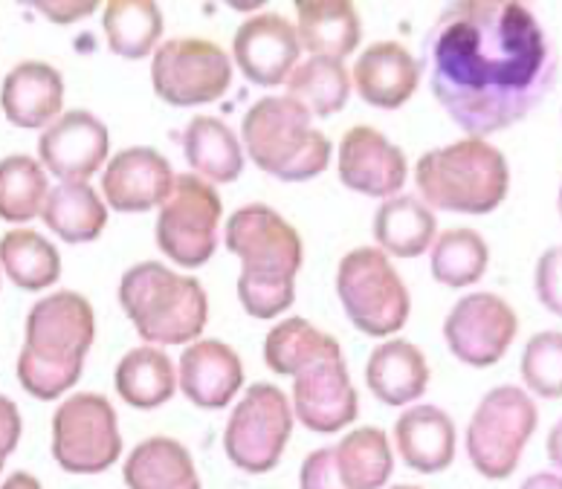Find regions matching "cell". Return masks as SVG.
<instances>
[{"label":"cell","instance_id":"6da1fadb","mask_svg":"<svg viewBox=\"0 0 562 489\" xmlns=\"http://www.w3.org/2000/svg\"><path fill=\"white\" fill-rule=\"evenodd\" d=\"M420 67L452 125L467 137L487 139L546 102L560 53L525 3L464 0L432 21Z\"/></svg>","mask_w":562,"mask_h":489},{"label":"cell","instance_id":"7a4b0ae2","mask_svg":"<svg viewBox=\"0 0 562 489\" xmlns=\"http://www.w3.org/2000/svg\"><path fill=\"white\" fill-rule=\"evenodd\" d=\"M226 249L238 258V302L258 321L279 319L296 305V275L305 241L288 217L267 203H247L224 226Z\"/></svg>","mask_w":562,"mask_h":489},{"label":"cell","instance_id":"3957f363","mask_svg":"<svg viewBox=\"0 0 562 489\" xmlns=\"http://www.w3.org/2000/svg\"><path fill=\"white\" fill-rule=\"evenodd\" d=\"M97 339V314L76 289L38 298L26 316L24 348L18 353V383L35 400H61L79 383Z\"/></svg>","mask_w":562,"mask_h":489},{"label":"cell","instance_id":"277c9868","mask_svg":"<svg viewBox=\"0 0 562 489\" xmlns=\"http://www.w3.org/2000/svg\"><path fill=\"white\" fill-rule=\"evenodd\" d=\"M120 307L145 345L177 348L203 339L210 325V296L194 275L162 261H139L120 278Z\"/></svg>","mask_w":562,"mask_h":489},{"label":"cell","instance_id":"5b68a950","mask_svg":"<svg viewBox=\"0 0 562 489\" xmlns=\"http://www.w3.org/2000/svg\"><path fill=\"white\" fill-rule=\"evenodd\" d=\"M418 197L432 212L491 215L510 192V162L487 139H458L415 162Z\"/></svg>","mask_w":562,"mask_h":489},{"label":"cell","instance_id":"8992f818","mask_svg":"<svg viewBox=\"0 0 562 489\" xmlns=\"http://www.w3.org/2000/svg\"><path fill=\"white\" fill-rule=\"evenodd\" d=\"M244 157L281 183H307L330 166L334 145L290 96H261L241 122Z\"/></svg>","mask_w":562,"mask_h":489},{"label":"cell","instance_id":"52a82bcc","mask_svg":"<svg viewBox=\"0 0 562 489\" xmlns=\"http://www.w3.org/2000/svg\"><path fill=\"white\" fill-rule=\"evenodd\" d=\"M337 298L348 321L362 337L394 339L412 316L409 287L394 270L392 258L378 247H357L337 264Z\"/></svg>","mask_w":562,"mask_h":489},{"label":"cell","instance_id":"ba28073f","mask_svg":"<svg viewBox=\"0 0 562 489\" xmlns=\"http://www.w3.org/2000/svg\"><path fill=\"white\" fill-rule=\"evenodd\" d=\"M537 425V400L519 385H496L479 400L467 423V460L487 481H505L516 473Z\"/></svg>","mask_w":562,"mask_h":489},{"label":"cell","instance_id":"9c48e42d","mask_svg":"<svg viewBox=\"0 0 562 489\" xmlns=\"http://www.w3.org/2000/svg\"><path fill=\"white\" fill-rule=\"evenodd\" d=\"M224 203L212 183L192 171L175 177L171 194L154 220V243L171 264L201 270L215 255L221 241Z\"/></svg>","mask_w":562,"mask_h":489},{"label":"cell","instance_id":"30bf717a","mask_svg":"<svg viewBox=\"0 0 562 489\" xmlns=\"http://www.w3.org/2000/svg\"><path fill=\"white\" fill-rule=\"evenodd\" d=\"M290 397L273 383H252L235 400L224 425V452L235 469L267 475L281 464L293 434Z\"/></svg>","mask_w":562,"mask_h":489},{"label":"cell","instance_id":"8fae6325","mask_svg":"<svg viewBox=\"0 0 562 489\" xmlns=\"http://www.w3.org/2000/svg\"><path fill=\"white\" fill-rule=\"evenodd\" d=\"M53 460L67 475H102L122 457L120 418L105 394L79 391L53 414Z\"/></svg>","mask_w":562,"mask_h":489},{"label":"cell","instance_id":"7c38bea8","mask_svg":"<svg viewBox=\"0 0 562 489\" xmlns=\"http://www.w3.org/2000/svg\"><path fill=\"white\" fill-rule=\"evenodd\" d=\"M233 58L215 41L171 38L151 56L154 96L171 107L212 105L233 84Z\"/></svg>","mask_w":562,"mask_h":489},{"label":"cell","instance_id":"4fadbf2b","mask_svg":"<svg viewBox=\"0 0 562 489\" xmlns=\"http://www.w3.org/2000/svg\"><path fill=\"white\" fill-rule=\"evenodd\" d=\"M519 316L496 293H467L443 319V342L458 362L470 368H491L514 345Z\"/></svg>","mask_w":562,"mask_h":489},{"label":"cell","instance_id":"5bb4252c","mask_svg":"<svg viewBox=\"0 0 562 489\" xmlns=\"http://www.w3.org/2000/svg\"><path fill=\"white\" fill-rule=\"evenodd\" d=\"M35 160L58 183H90L111 160V130L97 113L67 111L38 134Z\"/></svg>","mask_w":562,"mask_h":489},{"label":"cell","instance_id":"9a60e30c","mask_svg":"<svg viewBox=\"0 0 562 489\" xmlns=\"http://www.w3.org/2000/svg\"><path fill=\"white\" fill-rule=\"evenodd\" d=\"M337 177L348 192L389 201L409 180V160L383 130L353 125L337 145Z\"/></svg>","mask_w":562,"mask_h":489},{"label":"cell","instance_id":"2e32d148","mask_svg":"<svg viewBox=\"0 0 562 489\" xmlns=\"http://www.w3.org/2000/svg\"><path fill=\"white\" fill-rule=\"evenodd\" d=\"M293 420L314 434L346 432L360 414V397L348 374L346 356L322 360L293 377Z\"/></svg>","mask_w":562,"mask_h":489},{"label":"cell","instance_id":"e0dca14e","mask_svg":"<svg viewBox=\"0 0 562 489\" xmlns=\"http://www.w3.org/2000/svg\"><path fill=\"white\" fill-rule=\"evenodd\" d=\"M296 26L279 12H258L247 18L233 38V67L258 88H279L302 61Z\"/></svg>","mask_w":562,"mask_h":489},{"label":"cell","instance_id":"ac0fdd59","mask_svg":"<svg viewBox=\"0 0 562 489\" xmlns=\"http://www.w3.org/2000/svg\"><path fill=\"white\" fill-rule=\"evenodd\" d=\"M175 169L151 145L122 148L105 162L99 194L108 209L120 215H143L160 209L175 185Z\"/></svg>","mask_w":562,"mask_h":489},{"label":"cell","instance_id":"d6986e66","mask_svg":"<svg viewBox=\"0 0 562 489\" xmlns=\"http://www.w3.org/2000/svg\"><path fill=\"white\" fill-rule=\"evenodd\" d=\"M244 385V362L233 345L221 339H198L186 345L177 362V388L194 409L221 411L238 397Z\"/></svg>","mask_w":562,"mask_h":489},{"label":"cell","instance_id":"ffe728a7","mask_svg":"<svg viewBox=\"0 0 562 489\" xmlns=\"http://www.w3.org/2000/svg\"><path fill=\"white\" fill-rule=\"evenodd\" d=\"M424 67L401 41H378L362 49L351 67V88L366 105L397 111L420 88Z\"/></svg>","mask_w":562,"mask_h":489},{"label":"cell","instance_id":"44dd1931","mask_svg":"<svg viewBox=\"0 0 562 489\" xmlns=\"http://www.w3.org/2000/svg\"><path fill=\"white\" fill-rule=\"evenodd\" d=\"M65 76L47 61L30 58L3 76L0 107L15 128L44 130L65 113Z\"/></svg>","mask_w":562,"mask_h":489},{"label":"cell","instance_id":"7402d4cb","mask_svg":"<svg viewBox=\"0 0 562 489\" xmlns=\"http://www.w3.org/2000/svg\"><path fill=\"white\" fill-rule=\"evenodd\" d=\"M394 450L415 473H447L458 452L456 420L441 406L415 402L394 423Z\"/></svg>","mask_w":562,"mask_h":489},{"label":"cell","instance_id":"603a6c76","mask_svg":"<svg viewBox=\"0 0 562 489\" xmlns=\"http://www.w3.org/2000/svg\"><path fill=\"white\" fill-rule=\"evenodd\" d=\"M366 385L374 400L392 409H409L429 388V362L409 339H383L366 362Z\"/></svg>","mask_w":562,"mask_h":489},{"label":"cell","instance_id":"cb8c5ba5","mask_svg":"<svg viewBox=\"0 0 562 489\" xmlns=\"http://www.w3.org/2000/svg\"><path fill=\"white\" fill-rule=\"evenodd\" d=\"M122 481L128 489H203L192 452L169 434L139 441L122 460Z\"/></svg>","mask_w":562,"mask_h":489},{"label":"cell","instance_id":"d4e9b609","mask_svg":"<svg viewBox=\"0 0 562 489\" xmlns=\"http://www.w3.org/2000/svg\"><path fill=\"white\" fill-rule=\"evenodd\" d=\"M293 26L307 56L346 61L362 38V21L348 0H299Z\"/></svg>","mask_w":562,"mask_h":489},{"label":"cell","instance_id":"484cf974","mask_svg":"<svg viewBox=\"0 0 562 489\" xmlns=\"http://www.w3.org/2000/svg\"><path fill=\"white\" fill-rule=\"evenodd\" d=\"M183 153L194 177L212 185L235 183L244 171V145L224 120L217 116H194L183 130Z\"/></svg>","mask_w":562,"mask_h":489},{"label":"cell","instance_id":"4316f807","mask_svg":"<svg viewBox=\"0 0 562 489\" xmlns=\"http://www.w3.org/2000/svg\"><path fill=\"white\" fill-rule=\"evenodd\" d=\"M378 249L389 258H418L429 252L438 220L435 212L415 194H397L389 201H380L371 224Z\"/></svg>","mask_w":562,"mask_h":489},{"label":"cell","instance_id":"83f0119b","mask_svg":"<svg viewBox=\"0 0 562 489\" xmlns=\"http://www.w3.org/2000/svg\"><path fill=\"white\" fill-rule=\"evenodd\" d=\"M108 206L90 183L49 185L41 220L65 243H93L108 226Z\"/></svg>","mask_w":562,"mask_h":489},{"label":"cell","instance_id":"f1b7e54d","mask_svg":"<svg viewBox=\"0 0 562 489\" xmlns=\"http://www.w3.org/2000/svg\"><path fill=\"white\" fill-rule=\"evenodd\" d=\"M113 385L131 409L154 411L177 394V365L166 348H131L116 365Z\"/></svg>","mask_w":562,"mask_h":489},{"label":"cell","instance_id":"f546056e","mask_svg":"<svg viewBox=\"0 0 562 489\" xmlns=\"http://www.w3.org/2000/svg\"><path fill=\"white\" fill-rule=\"evenodd\" d=\"M334 356H342V345L302 316H288L267 330L265 362L276 377L293 379L316 362Z\"/></svg>","mask_w":562,"mask_h":489},{"label":"cell","instance_id":"4dcf8cb0","mask_svg":"<svg viewBox=\"0 0 562 489\" xmlns=\"http://www.w3.org/2000/svg\"><path fill=\"white\" fill-rule=\"evenodd\" d=\"M334 464L348 489H386L394 473V450L386 429L357 425L334 443Z\"/></svg>","mask_w":562,"mask_h":489},{"label":"cell","instance_id":"1f68e13d","mask_svg":"<svg viewBox=\"0 0 562 489\" xmlns=\"http://www.w3.org/2000/svg\"><path fill=\"white\" fill-rule=\"evenodd\" d=\"M0 273L15 287L41 293L61 278V252L35 229L15 226L0 238Z\"/></svg>","mask_w":562,"mask_h":489},{"label":"cell","instance_id":"d6a6232c","mask_svg":"<svg viewBox=\"0 0 562 489\" xmlns=\"http://www.w3.org/2000/svg\"><path fill=\"white\" fill-rule=\"evenodd\" d=\"M102 30L113 56L139 61L160 47L166 18L154 0H111L102 12Z\"/></svg>","mask_w":562,"mask_h":489},{"label":"cell","instance_id":"836d02e7","mask_svg":"<svg viewBox=\"0 0 562 489\" xmlns=\"http://www.w3.org/2000/svg\"><path fill=\"white\" fill-rule=\"evenodd\" d=\"M288 93L284 96L296 99L311 116H334L351 102V70L346 61L328 56H307L290 72L284 81Z\"/></svg>","mask_w":562,"mask_h":489},{"label":"cell","instance_id":"e575fe53","mask_svg":"<svg viewBox=\"0 0 562 489\" xmlns=\"http://www.w3.org/2000/svg\"><path fill=\"white\" fill-rule=\"evenodd\" d=\"M426 255H429L432 278L450 289L479 284L491 266V247L482 235L475 229H467V226L443 229V232L435 235Z\"/></svg>","mask_w":562,"mask_h":489},{"label":"cell","instance_id":"d590c367","mask_svg":"<svg viewBox=\"0 0 562 489\" xmlns=\"http://www.w3.org/2000/svg\"><path fill=\"white\" fill-rule=\"evenodd\" d=\"M49 194V174L30 153H9L0 160V220L24 226L41 217Z\"/></svg>","mask_w":562,"mask_h":489},{"label":"cell","instance_id":"8d00e7d4","mask_svg":"<svg viewBox=\"0 0 562 489\" xmlns=\"http://www.w3.org/2000/svg\"><path fill=\"white\" fill-rule=\"evenodd\" d=\"M525 391L539 400L562 397V330H539L528 339L519 360Z\"/></svg>","mask_w":562,"mask_h":489},{"label":"cell","instance_id":"74e56055","mask_svg":"<svg viewBox=\"0 0 562 489\" xmlns=\"http://www.w3.org/2000/svg\"><path fill=\"white\" fill-rule=\"evenodd\" d=\"M533 289H537L539 305L562 319V243L548 247L539 255L537 270H533Z\"/></svg>","mask_w":562,"mask_h":489},{"label":"cell","instance_id":"f35d334b","mask_svg":"<svg viewBox=\"0 0 562 489\" xmlns=\"http://www.w3.org/2000/svg\"><path fill=\"white\" fill-rule=\"evenodd\" d=\"M299 489H348L334 464V446H319L302 460Z\"/></svg>","mask_w":562,"mask_h":489},{"label":"cell","instance_id":"ab89813d","mask_svg":"<svg viewBox=\"0 0 562 489\" xmlns=\"http://www.w3.org/2000/svg\"><path fill=\"white\" fill-rule=\"evenodd\" d=\"M24 437V418L15 400H9L7 394H0V469L7 464V457L18 450V443Z\"/></svg>","mask_w":562,"mask_h":489},{"label":"cell","instance_id":"60d3db41","mask_svg":"<svg viewBox=\"0 0 562 489\" xmlns=\"http://www.w3.org/2000/svg\"><path fill=\"white\" fill-rule=\"evenodd\" d=\"M33 7L53 24H76L81 18L93 15L99 3L97 0H41Z\"/></svg>","mask_w":562,"mask_h":489},{"label":"cell","instance_id":"b9f144b4","mask_svg":"<svg viewBox=\"0 0 562 489\" xmlns=\"http://www.w3.org/2000/svg\"><path fill=\"white\" fill-rule=\"evenodd\" d=\"M546 455L554 466V473L562 475V418L551 425V432L546 437Z\"/></svg>","mask_w":562,"mask_h":489},{"label":"cell","instance_id":"7bdbcfd3","mask_svg":"<svg viewBox=\"0 0 562 489\" xmlns=\"http://www.w3.org/2000/svg\"><path fill=\"white\" fill-rule=\"evenodd\" d=\"M519 489H562V475L554 469H546V473H533L530 478H525Z\"/></svg>","mask_w":562,"mask_h":489},{"label":"cell","instance_id":"ee69618b","mask_svg":"<svg viewBox=\"0 0 562 489\" xmlns=\"http://www.w3.org/2000/svg\"><path fill=\"white\" fill-rule=\"evenodd\" d=\"M0 489H44L33 473H12L7 481L0 484Z\"/></svg>","mask_w":562,"mask_h":489},{"label":"cell","instance_id":"f6af8a7d","mask_svg":"<svg viewBox=\"0 0 562 489\" xmlns=\"http://www.w3.org/2000/svg\"><path fill=\"white\" fill-rule=\"evenodd\" d=\"M386 489H424V487H415V484H392V487Z\"/></svg>","mask_w":562,"mask_h":489},{"label":"cell","instance_id":"bcb514c9","mask_svg":"<svg viewBox=\"0 0 562 489\" xmlns=\"http://www.w3.org/2000/svg\"><path fill=\"white\" fill-rule=\"evenodd\" d=\"M557 209H560V217H562V185H560V194H557Z\"/></svg>","mask_w":562,"mask_h":489},{"label":"cell","instance_id":"7dc6e473","mask_svg":"<svg viewBox=\"0 0 562 489\" xmlns=\"http://www.w3.org/2000/svg\"><path fill=\"white\" fill-rule=\"evenodd\" d=\"M0 284H3V273H0Z\"/></svg>","mask_w":562,"mask_h":489},{"label":"cell","instance_id":"c3c4849f","mask_svg":"<svg viewBox=\"0 0 562 489\" xmlns=\"http://www.w3.org/2000/svg\"><path fill=\"white\" fill-rule=\"evenodd\" d=\"M0 473H3V469H0Z\"/></svg>","mask_w":562,"mask_h":489}]
</instances>
